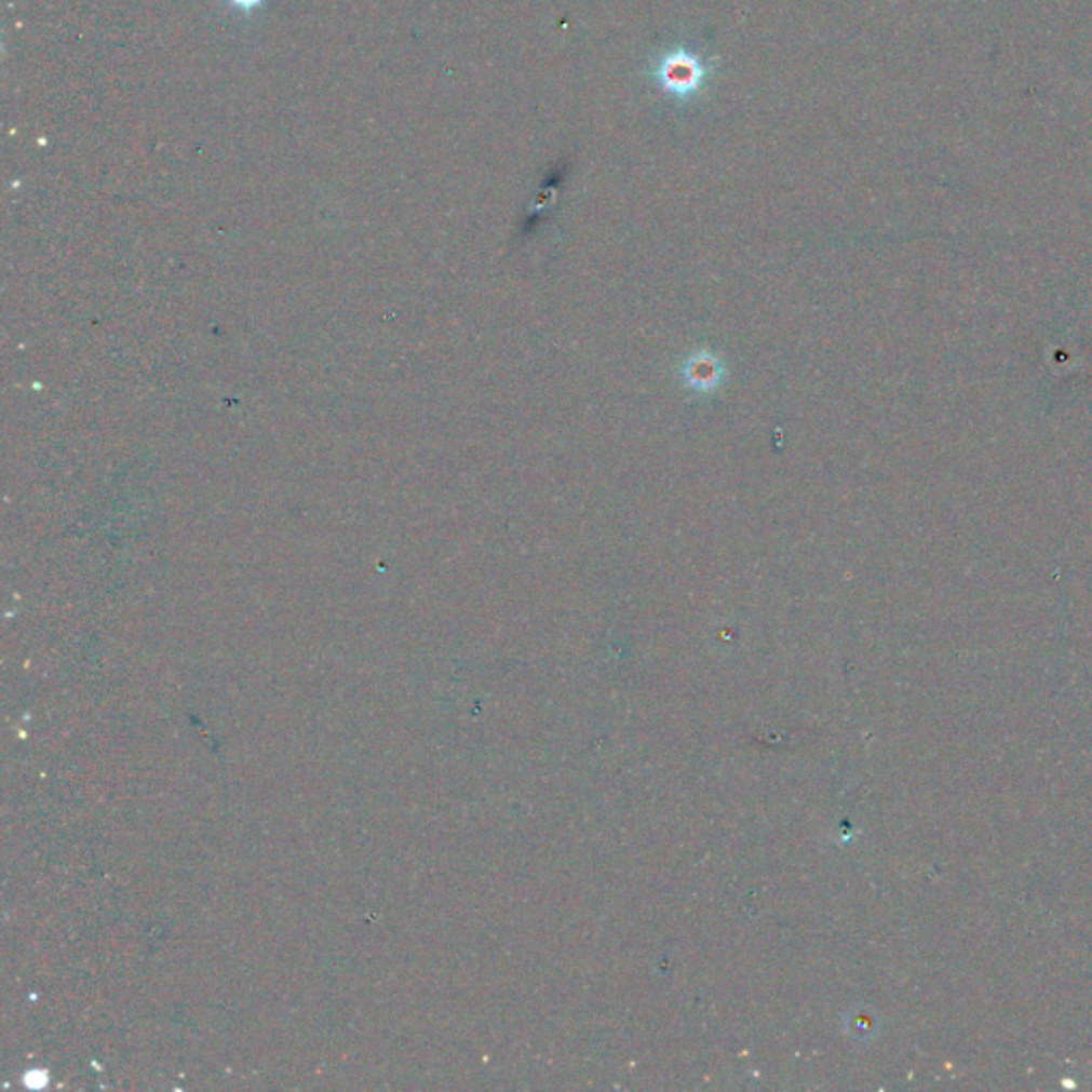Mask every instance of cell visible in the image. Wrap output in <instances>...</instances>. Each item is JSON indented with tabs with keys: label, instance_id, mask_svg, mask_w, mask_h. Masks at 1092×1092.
Instances as JSON below:
<instances>
[{
	"label": "cell",
	"instance_id": "2",
	"mask_svg": "<svg viewBox=\"0 0 1092 1092\" xmlns=\"http://www.w3.org/2000/svg\"><path fill=\"white\" fill-rule=\"evenodd\" d=\"M683 374H685V382L693 391L706 393L719 385L722 374H724V365L715 354L698 352L687 361V365L683 367Z\"/></svg>",
	"mask_w": 1092,
	"mask_h": 1092
},
{
	"label": "cell",
	"instance_id": "1",
	"mask_svg": "<svg viewBox=\"0 0 1092 1092\" xmlns=\"http://www.w3.org/2000/svg\"><path fill=\"white\" fill-rule=\"evenodd\" d=\"M711 73V60L700 52H693L689 48H673L669 52H662L656 56L649 76L653 80V85H658L669 98L687 103L693 100L709 80Z\"/></svg>",
	"mask_w": 1092,
	"mask_h": 1092
},
{
	"label": "cell",
	"instance_id": "3",
	"mask_svg": "<svg viewBox=\"0 0 1092 1092\" xmlns=\"http://www.w3.org/2000/svg\"><path fill=\"white\" fill-rule=\"evenodd\" d=\"M265 2L267 0H227L229 6H233L235 11H242L244 15H253L254 11L265 6Z\"/></svg>",
	"mask_w": 1092,
	"mask_h": 1092
}]
</instances>
